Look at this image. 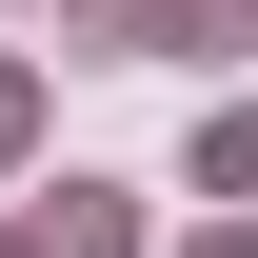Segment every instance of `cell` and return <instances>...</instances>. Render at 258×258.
Wrapping results in <instances>:
<instances>
[{"label": "cell", "mask_w": 258, "mask_h": 258, "mask_svg": "<svg viewBox=\"0 0 258 258\" xmlns=\"http://www.w3.org/2000/svg\"><path fill=\"white\" fill-rule=\"evenodd\" d=\"M179 40V0H99V60H159Z\"/></svg>", "instance_id": "6da1fadb"}, {"label": "cell", "mask_w": 258, "mask_h": 258, "mask_svg": "<svg viewBox=\"0 0 258 258\" xmlns=\"http://www.w3.org/2000/svg\"><path fill=\"white\" fill-rule=\"evenodd\" d=\"M40 258H119V199H60V219H40Z\"/></svg>", "instance_id": "7a4b0ae2"}, {"label": "cell", "mask_w": 258, "mask_h": 258, "mask_svg": "<svg viewBox=\"0 0 258 258\" xmlns=\"http://www.w3.org/2000/svg\"><path fill=\"white\" fill-rule=\"evenodd\" d=\"M20 119H40V99H20V60H0V159H20Z\"/></svg>", "instance_id": "3957f363"}, {"label": "cell", "mask_w": 258, "mask_h": 258, "mask_svg": "<svg viewBox=\"0 0 258 258\" xmlns=\"http://www.w3.org/2000/svg\"><path fill=\"white\" fill-rule=\"evenodd\" d=\"M199 258H258V238H199Z\"/></svg>", "instance_id": "277c9868"}, {"label": "cell", "mask_w": 258, "mask_h": 258, "mask_svg": "<svg viewBox=\"0 0 258 258\" xmlns=\"http://www.w3.org/2000/svg\"><path fill=\"white\" fill-rule=\"evenodd\" d=\"M219 20H238V0H219Z\"/></svg>", "instance_id": "5b68a950"}]
</instances>
